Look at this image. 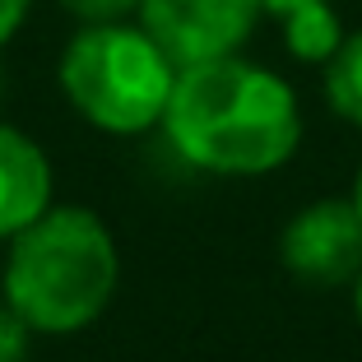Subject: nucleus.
Listing matches in <instances>:
<instances>
[{
	"label": "nucleus",
	"instance_id": "11",
	"mask_svg": "<svg viewBox=\"0 0 362 362\" xmlns=\"http://www.w3.org/2000/svg\"><path fill=\"white\" fill-rule=\"evenodd\" d=\"M33 14V0H0V47L10 42L14 33L23 28V19Z\"/></svg>",
	"mask_w": 362,
	"mask_h": 362
},
{
	"label": "nucleus",
	"instance_id": "7",
	"mask_svg": "<svg viewBox=\"0 0 362 362\" xmlns=\"http://www.w3.org/2000/svg\"><path fill=\"white\" fill-rule=\"evenodd\" d=\"M284 47L288 56H298L302 65H325L344 42V28H339V14H334L330 0L320 5H307V10H293L284 14Z\"/></svg>",
	"mask_w": 362,
	"mask_h": 362
},
{
	"label": "nucleus",
	"instance_id": "4",
	"mask_svg": "<svg viewBox=\"0 0 362 362\" xmlns=\"http://www.w3.org/2000/svg\"><path fill=\"white\" fill-rule=\"evenodd\" d=\"M279 260L302 284H353V274L362 269V214L353 209V200H339V195L302 204L279 233Z\"/></svg>",
	"mask_w": 362,
	"mask_h": 362
},
{
	"label": "nucleus",
	"instance_id": "1",
	"mask_svg": "<svg viewBox=\"0 0 362 362\" xmlns=\"http://www.w3.org/2000/svg\"><path fill=\"white\" fill-rule=\"evenodd\" d=\"M163 135L209 177H269L298 153L302 107L284 75L233 52L177 70Z\"/></svg>",
	"mask_w": 362,
	"mask_h": 362
},
{
	"label": "nucleus",
	"instance_id": "8",
	"mask_svg": "<svg viewBox=\"0 0 362 362\" xmlns=\"http://www.w3.org/2000/svg\"><path fill=\"white\" fill-rule=\"evenodd\" d=\"M325 103L339 121L362 130V33H344L339 52L325 61Z\"/></svg>",
	"mask_w": 362,
	"mask_h": 362
},
{
	"label": "nucleus",
	"instance_id": "3",
	"mask_svg": "<svg viewBox=\"0 0 362 362\" xmlns=\"http://www.w3.org/2000/svg\"><path fill=\"white\" fill-rule=\"evenodd\" d=\"M181 65L144 23H84L65 42L56 79L65 103L103 135H144L163 126Z\"/></svg>",
	"mask_w": 362,
	"mask_h": 362
},
{
	"label": "nucleus",
	"instance_id": "10",
	"mask_svg": "<svg viewBox=\"0 0 362 362\" xmlns=\"http://www.w3.org/2000/svg\"><path fill=\"white\" fill-rule=\"evenodd\" d=\"M28 344H33V330L0 302V362H28Z\"/></svg>",
	"mask_w": 362,
	"mask_h": 362
},
{
	"label": "nucleus",
	"instance_id": "5",
	"mask_svg": "<svg viewBox=\"0 0 362 362\" xmlns=\"http://www.w3.org/2000/svg\"><path fill=\"white\" fill-rule=\"evenodd\" d=\"M260 14H265L260 0H139V23L177 65L242 52Z\"/></svg>",
	"mask_w": 362,
	"mask_h": 362
},
{
	"label": "nucleus",
	"instance_id": "13",
	"mask_svg": "<svg viewBox=\"0 0 362 362\" xmlns=\"http://www.w3.org/2000/svg\"><path fill=\"white\" fill-rule=\"evenodd\" d=\"M349 293H353V316L362 320V269L353 274V284H349Z\"/></svg>",
	"mask_w": 362,
	"mask_h": 362
},
{
	"label": "nucleus",
	"instance_id": "14",
	"mask_svg": "<svg viewBox=\"0 0 362 362\" xmlns=\"http://www.w3.org/2000/svg\"><path fill=\"white\" fill-rule=\"evenodd\" d=\"M349 200H353V209L362 214V163H358V177H353V191H349Z\"/></svg>",
	"mask_w": 362,
	"mask_h": 362
},
{
	"label": "nucleus",
	"instance_id": "12",
	"mask_svg": "<svg viewBox=\"0 0 362 362\" xmlns=\"http://www.w3.org/2000/svg\"><path fill=\"white\" fill-rule=\"evenodd\" d=\"M260 5H265V14L284 19V14H293V10H307V5H320V0H260Z\"/></svg>",
	"mask_w": 362,
	"mask_h": 362
},
{
	"label": "nucleus",
	"instance_id": "6",
	"mask_svg": "<svg viewBox=\"0 0 362 362\" xmlns=\"http://www.w3.org/2000/svg\"><path fill=\"white\" fill-rule=\"evenodd\" d=\"M56 177L52 158L33 135L0 121V242L19 237L28 223H37L52 209Z\"/></svg>",
	"mask_w": 362,
	"mask_h": 362
},
{
	"label": "nucleus",
	"instance_id": "9",
	"mask_svg": "<svg viewBox=\"0 0 362 362\" xmlns=\"http://www.w3.org/2000/svg\"><path fill=\"white\" fill-rule=\"evenodd\" d=\"M65 14H75L79 23H117L139 14V0H61Z\"/></svg>",
	"mask_w": 362,
	"mask_h": 362
},
{
	"label": "nucleus",
	"instance_id": "2",
	"mask_svg": "<svg viewBox=\"0 0 362 362\" xmlns=\"http://www.w3.org/2000/svg\"><path fill=\"white\" fill-rule=\"evenodd\" d=\"M5 246L0 293L33 334H79L107 316L121 288V251L103 214L52 204Z\"/></svg>",
	"mask_w": 362,
	"mask_h": 362
}]
</instances>
